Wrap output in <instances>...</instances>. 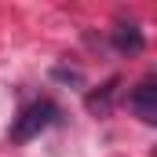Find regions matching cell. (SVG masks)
Segmentation results:
<instances>
[{"label":"cell","mask_w":157,"mask_h":157,"mask_svg":"<svg viewBox=\"0 0 157 157\" xmlns=\"http://www.w3.org/2000/svg\"><path fill=\"white\" fill-rule=\"evenodd\" d=\"M113 48H117L121 55H135V51H143V33H139V26L117 22V26H113Z\"/></svg>","instance_id":"cell-4"},{"label":"cell","mask_w":157,"mask_h":157,"mask_svg":"<svg viewBox=\"0 0 157 157\" xmlns=\"http://www.w3.org/2000/svg\"><path fill=\"white\" fill-rule=\"evenodd\" d=\"M55 117H59L55 102H48V99L29 102V106L15 117V124H11V143H29V139H37V135H40Z\"/></svg>","instance_id":"cell-1"},{"label":"cell","mask_w":157,"mask_h":157,"mask_svg":"<svg viewBox=\"0 0 157 157\" xmlns=\"http://www.w3.org/2000/svg\"><path fill=\"white\" fill-rule=\"evenodd\" d=\"M117 91H121V77H110L106 84H99L84 102H88V110L91 113H99V117H106L110 110H113V99H117Z\"/></svg>","instance_id":"cell-3"},{"label":"cell","mask_w":157,"mask_h":157,"mask_svg":"<svg viewBox=\"0 0 157 157\" xmlns=\"http://www.w3.org/2000/svg\"><path fill=\"white\" fill-rule=\"evenodd\" d=\"M128 106L139 113V121H146V124L157 121V88H154V77H146L143 84H135V91L128 95Z\"/></svg>","instance_id":"cell-2"}]
</instances>
